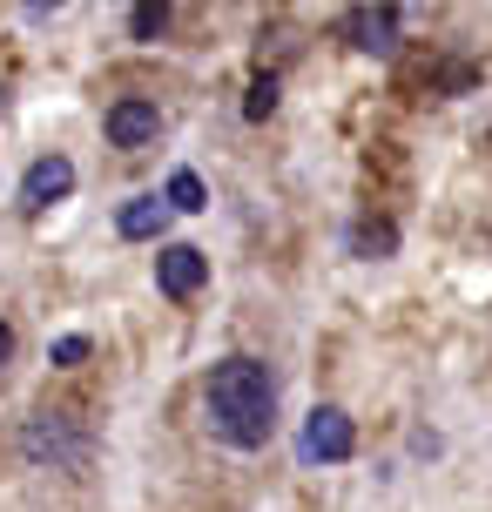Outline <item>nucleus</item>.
Instances as JSON below:
<instances>
[{
  "instance_id": "8",
  "label": "nucleus",
  "mask_w": 492,
  "mask_h": 512,
  "mask_svg": "<svg viewBox=\"0 0 492 512\" xmlns=\"http://www.w3.org/2000/svg\"><path fill=\"white\" fill-rule=\"evenodd\" d=\"M176 209H169V196H129V203L115 209V230L129 236V243H149V236H162V223H169Z\"/></svg>"
},
{
  "instance_id": "7",
  "label": "nucleus",
  "mask_w": 492,
  "mask_h": 512,
  "mask_svg": "<svg viewBox=\"0 0 492 512\" xmlns=\"http://www.w3.org/2000/svg\"><path fill=\"white\" fill-rule=\"evenodd\" d=\"M108 142H115V149H149V142H156L162 135V115H156V102H142V95H129V102H115L108 108Z\"/></svg>"
},
{
  "instance_id": "14",
  "label": "nucleus",
  "mask_w": 492,
  "mask_h": 512,
  "mask_svg": "<svg viewBox=\"0 0 492 512\" xmlns=\"http://www.w3.org/2000/svg\"><path fill=\"white\" fill-rule=\"evenodd\" d=\"M88 358V337H61V344H54V364H81Z\"/></svg>"
},
{
  "instance_id": "6",
  "label": "nucleus",
  "mask_w": 492,
  "mask_h": 512,
  "mask_svg": "<svg viewBox=\"0 0 492 512\" xmlns=\"http://www.w3.org/2000/svg\"><path fill=\"white\" fill-rule=\"evenodd\" d=\"M344 34H351V48H364V54H391L398 34H405V7H351Z\"/></svg>"
},
{
  "instance_id": "11",
  "label": "nucleus",
  "mask_w": 492,
  "mask_h": 512,
  "mask_svg": "<svg viewBox=\"0 0 492 512\" xmlns=\"http://www.w3.org/2000/svg\"><path fill=\"white\" fill-rule=\"evenodd\" d=\"M162 27H169V7H162V0H142V7H129V34H135V41H156Z\"/></svg>"
},
{
  "instance_id": "9",
  "label": "nucleus",
  "mask_w": 492,
  "mask_h": 512,
  "mask_svg": "<svg viewBox=\"0 0 492 512\" xmlns=\"http://www.w3.org/2000/svg\"><path fill=\"white\" fill-rule=\"evenodd\" d=\"M398 250V230L391 223H358L351 230V256H364V263H378V256H391Z\"/></svg>"
},
{
  "instance_id": "1",
  "label": "nucleus",
  "mask_w": 492,
  "mask_h": 512,
  "mask_svg": "<svg viewBox=\"0 0 492 512\" xmlns=\"http://www.w3.org/2000/svg\"><path fill=\"white\" fill-rule=\"evenodd\" d=\"M203 411L209 432L236 445V452H257L277 432V384H270V364L257 358H223L203 384Z\"/></svg>"
},
{
  "instance_id": "3",
  "label": "nucleus",
  "mask_w": 492,
  "mask_h": 512,
  "mask_svg": "<svg viewBox=\"0 0 492 512\" xmlns=\"http://www.w3.org/2000/svg\"><path fill=\"white\" fill-rule=\"evenodd\" d=\"M297 452H304L311 465H337V459H351V452H358V425H351V411L317 405L311 418H304V438H297Z\"/></svg>"
},
{
  "instance_id": "2",
  "label": "nucleus",
  "mask_w": 492,
  "mask_h": 512,
  "mask_svg": "<svg viewBox=\"0 0 492 512\" xmlns=\"http://www.w3.org/2000/svg\"><path fill=\"white\" fill-rule=\"evenodd\" d=\"M21 452L34 465L75 472V465H88V432H81V418H68V411H34L21 425Z\"/></svg>"
},
{
  "instance_id": "12",
  "label": "nucleus",
  "mask_w": 492,
  "mask_h": 512,
  "mask_svg": "<svg viewBox=\"0 0 492 512\" xmlns=\"http://www.w3.org/2000/svg\"><path fill=\"white\" fill-rule=\"evenodd\" d=\"M243 115H250V122H270V115H277V81H270V75L250 81V95H243Z\"/></svg>"
},
{
  "instance_id": "5",
  "label": "nucleus",
  "mask_w": 492,
  "mask_h": 512,
  "mask_svg": "<svg viewBox=\"0 0 492 512\" xmlns=\"http://www.w3.org/2000/svg\"><path fill=\"white\" fill-rule=\"evenodd\" d=\"M68 189H75V162H68V155H41V162H27V176H21V209L41 216V209L61 203Z\"/></svg>"
},
{
  "instance_id": "4",
  "label": "nucleus",
  "mask_w": 492,
  "mask_h": 512,
  "mask_svg": "<svg viewBox=\"0 0 492 512\" xmlns=\"http://www.w3.org/2000/svg\"><path fill=\"white\" fill-rule=\"evenodd\" d=\"M156 283H162V297H196V290H203L209 283V256L196 250V243H169V250L156 256Z\"/></svg>"
},
{
  "instance_id": "10",
  "label": "nucleus",
  "mask_w": 492,
  "mask_h": 512,
  "mask_svg": "<svg viewBox=\"0 0 492 512\" xmlns=\"http://www.w3.org/2000/svg\"><path fill=\"white\" fill-rule=\"evenodd\" d=\"M162 196H169V209H176V216H196V209H209V203H203V176H196V169H176Z\"/></svg>"
},
{
  "instance_id": "15",
  "label": "nucleus",
  "mask_w": 492,
  "mask_h": 512,
  "mask_svg": "<svg viewBox=\"0 0 492 512\" xmlns=\"http://www.w3.org/2000/svg\"><path fill=\"white\" fill-rule=\"evenodd\" d=\"M14 358V331H7V324H0V364Z\"/></svg>"
},
{
  "instance_id": "13",
  "label": "nucleus",
  "mask_w": 492,
  "mask_h": 512,
  "mask_svg": "<svg viewBox=\"0 0 492 512\" xmlns=\"http://www.w3.org/2000/svg\"><path fill=\"white\" fill-rule=\"evenodd\" d=\"M472 81H479V68H466V61H445V68H439L445 95H459V88H472Z\"/></svg>"
}]
</instances>
